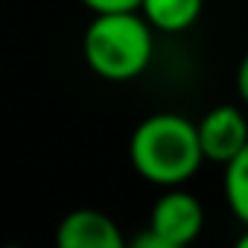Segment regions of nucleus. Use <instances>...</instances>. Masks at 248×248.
<instances>
[{"label": "nucleus", "instance_id": "nucleus-1", "mask_svg": "<svg viewBox=\"0 0 248 248\" xmlns=\"http://www.w3.org/2000/svg\"><path fill=\"white\" fill-rule=\"evenodd\" d=\"M129 161L149 184L181 187L207 161L199 140V123L172 111L140 120L129 140Z\"/></svg>", "mask_w": 248, "mask_h": 248}, {"label": "nucleus", "instance_id": "nucleus-2", "mask_svg": "<svg viewBox=\"0 0 248 248\" xmlns=\"http://www.w3.org/2000/svg\"><path fill=\"white\" fill-rule=\"evenodd\" d=\"M143 12H108L93 15L82 35L85 64L108 82H129L152 64L155 38Z\"/></svg>", "mask_w": 248, "mask_h": 248}, {"label": "nucleus", "instance_id": "nucleus-3", "mask_svg": "<svg viewBox=\"0 0 248 248\" xmlns=\"http://www.w3.org/2000/svg\"><path fill=\"white\" fill-rule=\"evenodd\" d=\"M149 228L167 242V248L190 245L204 228V207L193 193L181 187H164L161 199L152 204Z\"/></svg>", "mask_w": 248, "mask_h": 248}, {"label": "nucleus", "instance_id": "nucleus-4", "mask_svg": "<svg viewBox=\"0 0 248 248\" xmlns=\"http://www.w3.org/2000/svg\"><path fill=\"white\" fill-rule=\"evenodd\" d=\"M199 140L204 158L225 167L248 146V120L233 105H216L199 120Z\"/></svg>", "mask_w": 248, "mask_h": 248}, {"label": "nucleus", "instance_id": "nucleus-5", "mask_svg": "<svg viewBox=\"0 0 248 248\" xmlns=\"http://www.w3.org/2000/svg\"><path fill=\"white\" fill-rule=\"evenodd\" d=\"M56 242L59 248H123L126 236L108 213L93 207H79L59 222Z\"/></svg>", "mask_w": 248, "mask_h": 248}, {"label": "nucleus", "instance_id": "nucleus-6", "mask_svg": "<svg viewBox=\"0 0 248 248\" xmlns=\"http://www.w3.org/2000/svg\"><path fill=\"white\" fill-rule=\"evenodd\" d=\"M204 0H143V18L161 32H184L202 15Z\"/></svg>", "mask_w": 248, "mask_h": 248}, {"label": "nucleus", "instance_id": "nucleus-7", "mask_svg": "<svg viewBox=\"0 0 248 248\" xmlns=\"http://www.w3.org/2000/svg\"><path fill=\"white\" fill-rule=\"evenodd\" d=\"M225 202L231 207V213L248 228V146L225 164Z\"/></svg>", "mask_w": 248, "mask_h": 248}, {"label": "nucleus", "instance_id": "nucleus-8", "mask_svg": "<svg viewBox=\"0 0 248 248\" xmlns=\"http://www.w3.org/2000/svg\"><path fill=\"white\" fill-rule=\"evenodd\" d=\"M93 15H108V12H140L143 0H82Z\"/></svg>", "mask_w": 248, "mask_h": 248}, {"label": "nucleus", "instance_id": "nucleus-9", "mask_svg": "<svg viewBox=\"0 0 248 248\" xmlns=\"http://www.w3.org/2000/svg\"><path fill=\"white\" fill-rule=\"evenodd\" d=\"M129 245H132V248H167V242H164V239H161L152 228H146L143 233H138Z\"/></svg>", "mask_w": 248, "mask_h": 248}, {"label": "nucleus", "instance_id": "nucleus-10", "mask_svg": "<svg viewBox=\"0 0 248 248\" xmlns=\"http://www.w3.org/2000/svg\"><path fill=\"white\" fill-rule=\"evenodd\" d=\"M236 91H239V99L248 105V53L236 67Z\"/></svg>", "mask_w": 248, "mask_h": 248}, {"label": "nucleus", "instance_id": "nucleus-11", "mask_svg": "<svg viewBox=\"0 0 248 248\" xmlns=\"http://www.w3.org/2000/svg\"><path fill=\"white\" fill-rule=\"evenodd\" d=\"M236 245H239V248H248V228H245V231L236 236Z\"/></svg>", "mask_w": 248, "mask_h": 248}]
</instances>
